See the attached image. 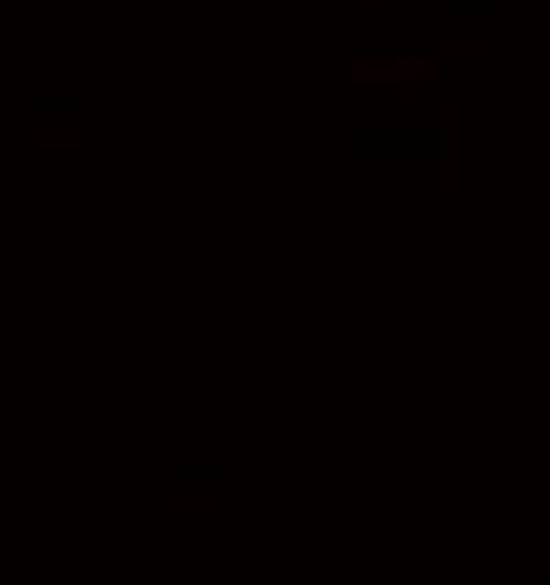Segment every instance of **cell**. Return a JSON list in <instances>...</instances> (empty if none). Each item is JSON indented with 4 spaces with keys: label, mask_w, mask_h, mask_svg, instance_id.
Returning a JSON list of instances; mask_svg holds the SVG:
<instances>
[{
    "label": "cell",
    "mask_w": 550,
    "mask_h": 585,
    "mask_svg": "<svg viewBox=\"0 0 550 585\" xmlns=\"http://www.w3.org/2000/svg\"><path fill=\"white\" fill-rule=\"evenodd\" d=\"M431 63L426 58H386V63H358L353 69V85H409L420 80Z\"/></svg>",
    "instance_id": "6da1fadb"
},
{
    "label": "cell",
    "mask_w": 550,
    "mask_h": 585,
    "mask_svg": "<svg viewBox=\"0 0 550 585\" xmlns=\"http://www.w3.org/2000/svg\"><path fill=\"white\" fill-rule=\"evenodd\" d=\"M364 7H386V0H364Z\"/></svg>",
    "instance_id": "7a4b0ae2"
}]
</instances>
